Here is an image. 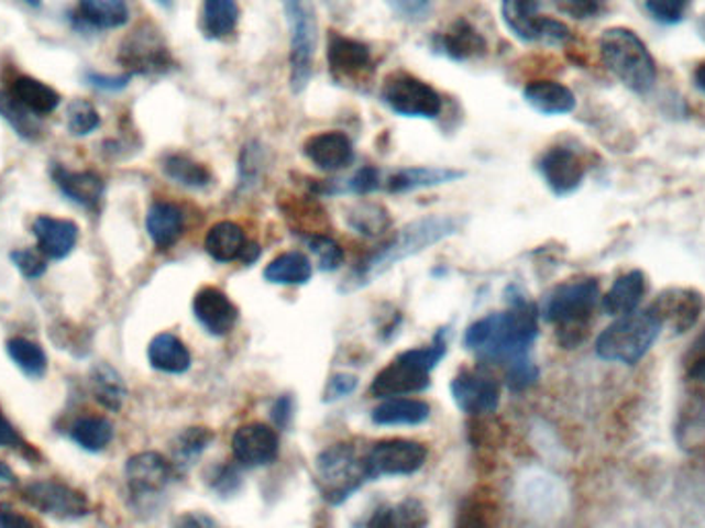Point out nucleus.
<instances>
[{
	"label": "nucleus",
	"mask_w": 705,
	"mask_h": 528,
	"mask_svg": "<svg viewBox=\"0 0 705 528\" xmlns=\"http://www.w3.org/2000/svg\"><path fill=\"white\" fill-rule=\"evenodd\" d=\"M452 396L460 409L469 415H485L493 413L499 405V386L497 382L476 370L460 372L452 380Z\"/></svg>",
	"instance_id": "obj_14"
},
{
	"label": "nucleus",
	"mask_w": 705,
	"mask_h": 528,
	"mask_svg": "<svg viewBox=\"0 0 705 528\" xmlns=\"http://www.w3.org/2000/svg\"><path fill=\"white\" fill-rule=\"evenodd\" d=\"M601 56L608 70L636 94H648L657 85L658 68L654 56L627 28H610L601 35Z\"/></svg>",
	"instance_id": "obj_3"
},
{
	"label": "nucleus",
	"mask_w": 705,
	"mask_h": 528,
	"mask_svg": "<svg viewBox=\"0 0 705 528\" xmlns=\"http://www.w3.org/2000/svg\"><path fill=\"white\" fill-rule=\"evenodd\" d=\"M85 79L89 85L98 87V89H106V91H120L124 89L129 81H131V75H122V77H106L101 73H85Z\"/></svg>",
	"instance_id": "obj_54"
},
{
	"label": "nucleus",
	"mask_w": 705,
	"mask_h": 528,
	"mask_svg": "<svg viewBox=\"0 0 705 528\" xmlns=\"http://www.w3.org/2000/svg\"><path fill=\"white\" fill-rule=\"evenodd\" d=\"M370 479L374 477L367 464V454H361L353 444L332 446L318 459V490L330 504H343Z\"/></svg>",
	"instance_id": "obj_6"
},
{
	"label": "nucleus",
	"mask_w": 705,
	"mask_h": 528,
	"mask_svg": "<svg viewBox=\"0 0 705 528\" xmlns=\"http://www.w3.org/2000/svg\"><path fill=\"white\" fill-rule=\"evenodd\" d=\"M89 384H91V395L101 407H106L110 411L122 409L129 391H126L124 380L112 365H108V363L93 365V370L89 374Z\"/></svg>",
	"instance_id": "obj_35"
},
{
	"label": "nucleus",
	"mask_w": 705,
	"mask_h": 528,
	"mask_svg": "<svg viewBox=\"0 0 705 528\" xmlns=\"http://www.w3.org/2000/svg\"><path fill=\"white\" fill-rule=\"evenodd\" d=\"M0 528H35V525L19 512L0 508Z\"/></svg>",
	"instance_id": "obj_55"
},
{
	"label": "nucleus",
	"mask_w": 705,
	"mask_h": 528,
	"mask_svg": "<svg viewBox=\"0 0 705 528\" xmlns=\"http://www.w3.org/2000/svg\"><path fill=\"white\" fill-rule=\"evenodd\" d=\"M7 353L11 362L27 376V378H42L48 370V358L44 349L23 337H13L7 341Z\"/></svg>",
	"instance_id": "obj_39"
},
{
	"label": "nucleus",
	"mask_w": 705,
	"mask_h": 528,
	"mask_svg": "<svg viewBox=\"0 0 705 528\" xmlns=\"http://www.w3.org/2000/svg\"><path fill=\"white\" fill-rule=\"evenodd\" d=\"M192 310L200 327L214 337L228 334L238 322V308L230 297L214 287H205L198 292Z\"/></svg>",
	"instance_id": "obj_20"
},
{
	"label": "nucleus",
	"mask_w": 705,
	"mask_h": 528,
	"mask_svg": "<svg viewBox=\"0 0 705 528\" xmlns=\"http://www.w3.org/2000/svg\"><path fill=\"white\" fill-rule=\"evenodd\" d=\"M147 231L155 246L169 250L180 240L184 231V213L180 207L165 200L153 202L147 213Z\"/></svg>",
	"instance_id": "obj_27"
},
{
	"label": "nucleus",
	"mask_w": 705,
	"mask_h": 528,
	"mask_svg": "<svg viewBox=\"0 0 705 528\" xmlns=\"http://www.w3.org/2000/svg\"><path fill=\"white\" fill-rule=\"evenodd\" d=\"M172 479V464L157 452H141L126 462V483L134 497L164 492Z\"/></svg>",
	"instance_id": "obj_19"
},
{
	"label": "nucleus",
	"mask_w": 705,
	"mask_h": 528,
	"mask_svg": "<svg viewBox=\"0 0 705 528\" xmlns=\"http://www.w3.org/2000/svg\"><path fill=\"white\" fill-rule=\"evenodd\" d=\"M0 116L25 139H35L42 132L37 116H33L23 106H19L7 91H0Z\"/></svg>",
	"instance_id": "obj_41"
},
{
	"label": "nucleus",
	"mask_w": 705,
	"mask_h": 528,
	"mask_svg": "<svg viewBox=\"0 0 705 528\" xmlns=\"http://www.w3.org/2000/svg\"><path fill=\"white\" fill-rule=\"evenodd\" d=\"M388 213L377 205H363L351 213V226L363 235H377L388 228Z\"/></svg>",
	"instance_id": "obj_44"
},
{
	"label": "nucleus",
	"mask_w": 705,
	"mask_h": 528,
	"mask_svg": "<svg viewBox=\"0 0 705 528\" xmlns=\"http://www.w3.org/2000/svg\"><path fill=\"white\" fill-rule=\"evenodd\" d=\"M157 2H159V4H164V7H169V2H172V0H157Z\"/></svg>",
	"instance_id": "obj_61"
},
{
	"label": "nucleus",
	"mask_w": 705,
	"mask_h": 528,
	"mask_svg": "<svg viewBox=\"0 0 705 528\" xmlns=\"http://www.w3.org/2000/svg\"><path fill=\"white\" fill-rule=\"evenodd\" d=\"M440 50L452 61H473L487 52V42L473 23L459 19L438 40Z\"/></svg>",
	"instance_id": "obj_24"
},
{
	"label": "nucleus",
	"mask_w": 705,
	"mask_h": 528,
	"mask_svg": "<svg viewBox=\"0 0 705 528\" xmlns=\"http://www.w3.org/2000/svg\"><path fill=\"white\" fill-rule=\"evenodd\" d=\"M52 178L56 186L63 190L65 197L70 198L87 211H96L103 197V180L96 172H70L66 167L56 165L52 169Z\"/></svg>",
	"instance_id": "obj_23"
},
{
	"label": "nucleus",
	"mask_w": 705,
	"mask_h": 528,
	"mask_svg": "<svg viewBox=\"0 0 705 528\" xmlns=\"http://www.w3.org/2000/svg\"><path fill=\"white\" fill-rule=\"evenodd\" d=\"M542 178L547 186L558 195L565 197L577 190L586 176V165L582 157L568 147L549 148L539 162Z\"/></svg>",
	"instance_id": "obj_15"
},
{
	"label": "nucleus",
	"mask_w": 705,
	"mask_h": 528,
	"mask_svg": "<svg viewBox=\"0 0 705 528\" xmlns=\"http://www.w3.org/2000/svg\"><path fill=\"white\" fill-rule=\"evenodd\" d=\"M697 33L705 42V15L700 16V21H697Z\"/></svg>",
	"instance_id": "obj_59"
},
{
	"label": "nucleus",
	"mask_w": 705,
	"mask_h": 528,
	"mask_svg": "<svg viewBox=\"0 0 705 528\" xmlns=\"http://www.w3.org/2000/svg\"><path fill=\"white\" fill-rule=\"evenodd\" d=\"M213 440V433L209 429L205 428H190L186 429L178 438V444H176V452L180 454L181 459H190V457H197L200 454L209 442Z\"/></svg>",
	"instance_id": "obj_47"
},
{
	"label": "nucleus",
	"mask_w": 705,
	"mask_h": 528,
	"mask_svg": "<svg viewBox=\"0 0 705 528\" xmlns=\"http://www.w3.org/2000/svg\"><path fill=\"white\" fill-rule=\"evenodd\" d=\"M16 483L15 473L7 462L0 461V494L9 492Z\"/></svg>",
	"instance_id": "obj_56"
},
{
	"label": "nucleus",
	"mask_w": 705,
	"mask_h": 528,
	"mask_svg": "<svg viewBox=\"0 0 705 528\" xmlns=\"http://www.w3.org/2000/svg\"><path fill=\"white\" fill-rule=\"evenodd\" d=\"M427 448L410 440H386L367 452L372 477L379 475H410L423 466Z\"/></svg>",
	"instance_id": "obj_13"
},
{
	"label": "nucleus",
	"mask_w": 705,
	"mask_h": 528,
	"mask_svg": "<svg viewBox=\"0 0 705 528\" xmlns=\"http://www.w3.org/2000/svg\"><path fill=\"white\" fill-rule=\"evenodd\" d=\"M357 386V378L349 376V374H339L334 378H330L329 386L324 391V398L327 400H334V398H343V396L351 395Z\"/></svg>",
	"instance_id": "obj_52"
},
{
	"label": "nucleus",
	"mask_w": 705,
	"mask_h": 528,
	"mask_svg": "<svg viewBox=\"0 0 705 528\" xmlns=\"http://www.w3.org/2000/svg\"><path fill=\"white\" fill-rule=\"evenodd\" d=\"M462 226H464V219L452 217V215H438V217L431 215L426 219L412 221L407 228L398 231L386 246L379 248L365 263L361 264L355 275H351L349 287L360 289L363 285L374 283V279H377L382 273H386L394 264L423 252L450 235H456L462 230Z\"/></svg>",
	"instance_id": "obj_2"
},
{
	"label": "nucleus",
	"mask_w": 705,
	"mask_h": 528,
	"mask_svg": "<svg viewBox=\"0 0 705 528\" xmlns=\"http://www.w3.org/2000/svg\"><path fill=\"white\" fill-rule=\"evenodd\" d=\"M264 277L277 285H301L312 277V264L301 252H285L264 268Z\"/></svg>",
	"instance_id": "obj_37"
},
{
	"label": "nucleus",
	"mask_w": 705,
	"mask_h": 528,
	"mask_svg": "<svg viewBox=\"0 0 705 528\" xmlns=\"http://www.w3.org/2000/svg\"><path fill=\"white\" fill-rule=\"evenodd\" d=\"M558 7L574 19H592L605 13L607 0H559Z\"/></svg>",
	"instance_id": "obj_49"
},
{
	"label": "nucleus",
	"mask_w": 705,
	"mask_h": 528,
	"mask_svg": "<svg viewBox=\"0 0 705 528\" xmlns=\"http://www.w3.org/2000/svg\"><path fill=\"white\" fill-rule=\"evenodd\" d=\"M445 353L442 334L433 345L423 349H410L400 353L390 365H386L372 384V395L403 396L419 393L429 386V372L440 363Z\"/></svg>",
	"instance_id": "obj_5"
},
{
	"label": "nucleus",
	"mask_w": 705,
	"mask_h": 528,
	"mask_svg": "<svg viewBox=\"0 0 705 528\" xmlns=\"http://www.w3.org/2000/svg\"><path fill=\"white\" fill-rule=\"evenodd\" d=\"M526 103L544 116L570 114L575 96L570 87L558 81H532L526 85Z\"/></svg>",
	"instance_id": "obj_26"
},
{
	"label": "nucleus",
	"mask_w": 705,
	"mask_h": 528,
	"mask_svg": "<svg viewBox=\"0 0 705 528\" xmlns=\"http://www.w3.org/2000/svg\"><path fill=\"white\" fill-rule=\"evenodd\" d=\"M377 186H379V176H377L376 169L374 167H363L349 180L346 190L355 193V195H367V193H374Z\"/></svg>",
	"instance_id": "obj_51"
},
{
	"label": "nucleus",
	"mask_w": 705,
	"mask_h": 528,
	"mask_svg": "<svg viewBox=\"0 0 705 528\" xmlns=\"http://www.w3.org/2000/svg\"><path fill=\"white\" fill-rule=\"evenodd\" d=\"M394 13L407 21H421L426 19L429 9H431V0H384Z\"/></svg>",
	"instance_id": "obj_50"
},
{
	"label": "nucleus",
	"mask_w": 705,
	"mask_h": 528,
	"mask_svg": "<svg viewBox=\"0 0 705 528\" xmlns=\"http://www.w3.org/2000/svg\"><path fill=\"white\" fill-rule=\"evenodd\" d=\"M598 283L594 279H575L559 285L547 297L544 318L558 324L565 345L577 343L575 332H584L592 312L598 304Z\"/></svg>",
	"instance_id": "obj_7"
},
{
	"label": "nucleus",
	"mask_w": 705,
	"mask_h": 528,
	"mask_svg": "<svg viewBox=\"0 0 705 528\" xmlns=\"http://www.w3.org/2000/svg\"><path fill=\"white\" fill-rule=\"evenodd\" d=\"M147 353L151 365L165 374H184L192 363L188 346L184 345L176 334L169 332L157 334L148 343Z\"/></svg>",
	"instance_id": "obj_31"
},
{
	"label": "nucleus",
	"mask_w": 705,
	"mask_h": 528,
	"mask_svg": "<svg viewBox=\"0 0 705 528\" xmlns=\"http://www.w3.org/2000/svg\"><path fill=\"white\" fill-rule=\"evenodd\" d=\"M460 178H464V172L452 169V167H405L394 172L393 176L386 180V188L390 193H410L417 188L440 186Z\"/></svg>",
	"instance_id": "obj_30"
},
{
	"label": "nucleus",
	"mask_w": 705,
	"mask_h": 528,
	"mask_svg": "<svg viewBox=\"0 0 705 528\" xmlns=\"http://www.w3.org/2000/svg\"><path fill=\"white\" fill-rule=\"evenodd\" d=\"M427 516L417 499H405L396 506L377 508L365 528H426Z\"/></svg>",
	"instance_id": "obj_36"
},
{
	"label": "nucleus",
	"mask_w": 705,
	"mask_h": 528,
	"mask_svg": "<svg viewBox=\"0 0 705 528\" xmlns=\"http://www.w3.org/2000/svg\"><path fill=\"white\" fill-rule=\"evenodd\" d=\"M118 61L131 75H157L169 70L174 61L164 37L151 25H141L122 42Z\"/></svg>",
	"instance_id": "obj_12"
},
{
	"label": "nucleus",
	"mask_w": 705,
	"mask_h": 528,
	"mask_svg": "<svg viewBox=\"0 0 705 528\" xmlns=\"http://www.w3.org/2000/svg\"><path fill=\"white\" fill-rule=\"evenodd\" d=\"M429 405L415 398H388L379 403L372 419L377 426H419L429 417Z\"/></svg>",
	"instance_id": "obj_32"
},
{
	"label": "nucleus",
	"mask_w": 705,
	"mask_h": 528,
	"mask_svg": "<svg viewBox=\"0 0 705 528\" xmlns=\"http://www.w3.org/2000/svg\"><path fill=\"white\" fill-rule=\"evenodd\" d=\"M691 0H646L648 13L664 25L681 23L690 9Z\"/></svg>",
	"instance_id": "obj_46"
},
{
	"label": "nucleus",
	"mask_w": 705,
	"mask_h": 528,
	"mask_svg": "<svg viewBox=\"0 0 705 528\" xmlns=\"http://www.w3.org/2000/svg\"><path fill=\"white\" fill-rule=\"evenodd\" d=\"M308 246L312 250L313 256H316V261H318L322 271H337L345 261L343 248L339 246L332 238L324 235V233L310 235L308 238Z\"/></svg>",
	"instance_id": "obj_43"
},
{
	"label": "nucleus",
	"mask_w": 705,
	"mask_h": 528,
	"mask_svg": "<svg viewBox=\"0 0 705 528\" xmlns=\"http://www.w3.org/2000/svg\"><path fill=\"white\" fill-rule=\"evenodd\" d=\"M646 294V275L641 271H629L613 283L607 296L603 297V308L610 316L634 314Z\"/></svg>",
	"instance_id": "obj_28"
},
{
	"label": "nucleus",
	"mask_w": 705,
	"mask_h": 528,
	"mask_svg": "<svg viewBox=\"0 0 705 528\" xmlns=\"http://www.w3.org/2000/svg\"><path fill=\"white\" fill-rule=\"evenodd\" d=\"M240 9L235 0H202L200 30L209 40H223L235 32Z\"/></svg>",
	"instance_id": "obj_34"
},
{
	"label": "nucleus",
	"mask_w": 705,
	"mask_h": 528,
	"mask_svg": "<svg viewBox=\"0 0 705 528\" xmlns=\"http://www.w3.org/2000/svg\"><path fill=\"white\" fill-rule=\"evenodd\" d=\"M648 310L657 316L662 327L669 324L676 332H685L704 312V297L693 289H669L660 294Z\"/></svg>",
	"instance_id": "obj_17"
},
{
	"label": "nucleus",
	"mask_w": 705,
	"mask_h": 528,
	"mask_svg": "<svg viewBox=\"0 0 705 528\" xmlns=\"http://www.w3.org/2000/svg\"><path fill=\"white\" fill-rule=\"evenodd\" d=\"M165 176L188 188H205L211 182V172L186 155H167L164 160Z\"/></svg>",
	"instance_id": "obj_40"
},
{
	"label": "nucleus",
	"mask_w": 705,
	"mask_h": 528,
	"mask_svg": "<svg viewBox=\"0 0 705 528\" xmlns=\"http://www.w3.org/2000/svg\"><path fill=\"white\" fill-rule=\"evenodd\" d=\"M7 94L15 99L19 106H23L27 112H32L37 118L52 114L60 106V96L49 85L37 81L33 77H25V75L13 77V81L9 82Z\"/></svg>",
	"instance_id": "obj_25"
},
{
	"label": "nucleus",
	"mask_w": 705,
	"mask_h": 528,
	"mask_svg": "<svg viewBox=\"0 0 705 528\" xmlns=\"http://www.w3.org/2000/svg\"><path fill=\"white\" fill-rule=\"evenodd\" d=\"M70 438L77 446H81L87 452H99L106 446L112 442L114 438V428L106 417L98 415H87L73 424L70 428Z\"/></svg>",
	"instance_id": "obj_38"
},
{
	"label": "nucleus",
	"mask_w": 705,
	"mask_h": 528,
	"mask_svg": "<svg viewBox=\"0 0 705 528\" xmlns=\"http://www.w3.org/2000/svg\"><path fill=\"white\" fill-rule=\"evenodd\" d=\"M502 15L511 33L525 42L563 44L572 37L561 21L539 15V0H504Z\"/></svg>",
	"instance_id": "obj_10"
},
{
	"label": "nucleus",
	"mask_w": 705,
	"mask_h": 528,
	"mask_svg": "<svg viewBox=\"0 0 705 528\" xmlns=\"http://www.w3.org/2000/svg\"><path fill=\"white\" fill-rule=\"evenodd\" d=\"M382 98L393 112L407 118H438L442 112L440 94L431 85L407 73H394L393 77H388L382 89Z\"/></svg>",
	"instance_id": "obj_9"
},
{
	"label": "nucleus",
	"mask_w": 705,
	"mask_h": 528,
	"mask_svg": "<svg viewBox=\"0 0 705 528\" xmlns=\"http://www.w3.org/2000/svg\"><path fill=\"white\" fill-rule=\"evenodd\" d=\"M246 246L244 230L231 221L217 223L205 238V248L217 263H231L235 258H242Z\"/></svg>",
	"instance_id": "obj_33"
},
{
	"label": "nucleus",
	"mask_w": 705,
	"mask_h": 528,
	"mask_svg": "<svg viewBox=\"0 0 705 528\" xmlns=\"http://www.w3.org/2000/svg\"><path fill=\"white\" fill-rule=\"evenodd\" d=\"M11 261L25 279H37L48 268V256L40 248L37 250H32V248L15 250V252H11Z\"/></svg>",
	"instance_id": "obj_45"
},
{
	"label": "nucleus",
	"mask_w": 705,
	"mask_h": 528,
	"mask_svg": "<svg viewBox=\"0 0 705 528\" xmlns=\"http://www.w3.org/2000/svg\"><path fill=\"white\" fill-rule=\"evenodd\" d=\"M329 65L334 77L345 81H360L372 73L374 61L372 52L363 42L332 32L329 37Z\"/></svg>",
	"instance_id": "obj_16"
},
{
	"label": "nucleus",
	"mask_w": 705,
	"mask_h": 528,
	"mask_svg": "<svg viewBox=\"0 0 705 528\" xmlns=\"http://www.w3.org/2000/svg\"><path fill=\"white\" fill-rule=\"evenodd\" d=\"M233 457L246 466H263L275 461L279 452V438L275 429L264 424H247L231 438Z\"/></svg>",
	"instance_id": "obj_18"
},
{
	"label": "nucleus",
	"mask_w": 705,
	"mask_h": 528,
	"mask_svg": "<svg viewBox=\"0 0 705 528\" xmlns=\"http://www.w3.org/2000/svg\"><path fill=\"white\" fill-rule=\"evenodd\" d=\"M33 235L37 248L49 261H63L79 242V228L68 219H56L49 215H40L33 221Z\"/></svg>",
	"instance_id": "obj_21"
},
{
	"label": "nucleus",
	"mask_w": 705,
	"mask_h": 528,
	"mask_svg": "<svg viewBox=\"0 0 705 528\" xmlns=\"http://www.w3.org/2000/svg\"><path fill=\"white\" fill-rule=\"evenodd\" d=\"M32 7H40L42 4V0H27Z\"/></svg>",
	"instance_id": "obj_60"
},
{
	"label": "nucleus",
	"mask_w": 705,
	"mask_h": 528,
	"mask_svg": "<svg viewBox=\"0 0 705 528\" xmlns=\"http://www.w3.org/2000/svg\"><path fill=\"white\" fill-rule=\"evenodd\" d=\"M539 370L528 358H520L509 363L508 384L511 391H525L537 382Z\"/></svg>",
	"instance_id": "obj_48"
},
{
	"label": "nucleus",
	"mask_w": 705,
	"mask_h": 528,
	"mask_svg": "<svg viewBox=\"0 0 705 528\" xmlns=\"http://www.w3.org/2000/svg\"><path fill=\"white\" fill-rule=\"evenodd\" d=\"M539 334V314L528 301H516L508 312L489 314L464 334V345L481 358L495 362H516L526 358Z\"/></svg>",
	"instance_id": "obj_1"
},
{
	"label": "nucleus",
	"mask_w": 705,
	"mask_h": 528,
	"mask_svg": "<svg viewBox=\"0 0 705 528\" xmlns=\"http://www.w3.org/2000/svg\"><path fill=\"white\" fill-rule=\"evenodd\" d=\"M283 11L289 25L291 87L299 94L312 77L313 56L318 48L316 9L313 0H283Z\"/></svg>",
	"instance_id": "obj_8"
},
{
	"label": "nucleus",
	"mask_w": 705,
	"mask_h": 528,
	"mask_svg": "<svg viewBox=\"0 0 705 528\" xmlns=\"http://www.w3.org/2000/svg\"><path fill=\"white\" fill-rule=\"evenodd\" d=\"M75 21L82 28L115 30L129 21L126 0H79Z\"/></svg>",
	"instance_id": "obj_29"
},
{
	"label": "nucleus",
	"mask_w": 705,
	"mask_h": 528,
	"mask_svg": "<svg viewBox=\"0 0 705 528\" xmlns=\"http://www.w3.org/2000/svg\"><path fill=\"white\" fill-rule=\"evenodd\" d=\"M21 497L35 510L56 520H79L89 514L87 497L79 490L54 479L33 481L21 492Z\"/></svg>",
	"instance_id": "obj_11"
},
{
	"label": "nucleus",
	"mask_w": 705,
	"mask_h": 528,
	"mask_svg": "<svg viewBox=\"0 0 705 528\" xmlns=\"http://www.w3.org/2000/svg\"><path fill=\"white\" fill-rule=\"evenodd\" d=\"M690 376L693 380L705 382V353L700 358V360H695V362H693L690 370Z\"/></svg>",
	"instance_id": "obj_57"
},
{
	"label": "nucleus",
	"mask_w": 705,
	"mask_h": 528,
	"mask_svg": "<svg viewBox=\"0 0 705 528\" xmlns=\"http://www.w3.org/2000/svg\"><path fill=\"white\" fill-rule=\"evenodd\" d=\"M660 330L662 324L650 310L627 314L601 332L596 353L607 362L634 365L657 343Z\"/></svg>",
	"instance_id": "obj_4"
},
{
	"label": "nucleus",
	"mask_w": 705,
	"mask_h": 528,
	"mask_svg": "<svg viewBox=\"0 0 705 528\" xmlns=\"http://www.w3.org/2000/svg\"><path fill=\"white\" fill-rule=\"evenodd\" d=\"M693 82L702 94H705V63H700L693 68Z\"/></svg>",
	"instance_id": "obj_58"
},
{
	"label": "nucleus",
	"mask_w": 705,
	"mask_h": 528,
	"mask_svg": "<svg viewBox=\"0 0 705 528\" xmlns=\"http://www.w3.org/2000/svg\"><path fill=\"white\" fill-rule=\"evenodd\" d=\"M99 114L98 110L85 101V99H75L68 103L66 108V127L70 134L75 136H87L91 132L96 131L99 127Z\"/></svg>",
	"instance_id": "obj_42"
},
{
	"label": "nucleus",
	"mask_w": 705,
	"mask_h": 528,
	"mask_svg": "<svg viewBox=\"0 0 705 528\" xmlns=\"http://www.w3.org/2000/svg\"><path fill=\"white\" fill-rule=\"evenodd\" d=\"M25 440L16 431L15 426L9 421V417L2 413L0 407V448H25Z\"/></svg>",
	"instance_id": "obj_53"
},
{
	"label": "nucleus",
	"mask_w": 705,
	"mask_h": 528,
	"mask_svg": "<svg viewBox=\"0 0 705 528\" xmlns=\"http://www.w3.org/2000/svg\"><path fill=\"white\" fill-rule=\"evenodd\" d=\"M306 157L324 172L343 169L353 162V145L343 132L330 131L313 134L304 145Z\"/></svg>",
	"instance_id": "obj_22"
}]
</instances>
